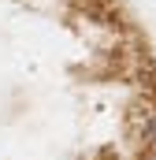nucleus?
<instances>
[{
  "label": "nucleus",
  "instance_id": "obj_1",
  "mask_svg": "<svg viewBox=\"0 0 156 160\" xmlns=\"http://www.w3.org/2000/svg\"><path fill=\"white\" fill-rule=\"evenodd\" d=\"M141 138L145 142H156V108L145 112V123H141Z\"/></svg>",
  "mask_w": 156,
  "mask_h": 160
}]
</instances>
